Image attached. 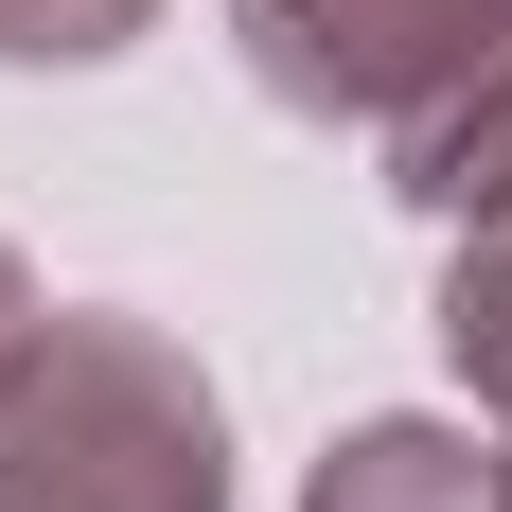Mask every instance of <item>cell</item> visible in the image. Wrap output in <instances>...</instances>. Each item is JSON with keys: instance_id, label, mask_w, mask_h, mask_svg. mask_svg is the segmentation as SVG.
<instances>
[{"instance_id": "6da1fadb", "label": "cell", "mask_w": 512, "mask_h": 512, "mask_svg": "<svg viewBox=\"0 0 512 512\" xmlns=\"http://www.w3.org/2000/svg\"><path fill=\"white\" fill-rule=\"evenodd\" d=\"M212 407L195 371L124 336V318H71L36 336V371L0 389V512H212Z\"/></svg>"}, {"instance_id": "7a4b0ae2", "label": "cell", "mask_w": 512, "mask_h": 512, "mask_svg": "<svg viewBox=\"0 0 512 512\" xmlns=\"http://www.w3.org/2000/svg\"><path fill=\"white\" fill-rule=\"evenodd\" d=\"M248 36H265V71H283L301 106L424 124V106L512 36V0H248Z\"/></svg>"}, {"instance_id": "3957f363", "label": "cell", "mask_w": 512, "mask_h": 512, "mask_svg": "<svg viewBox=\"0 0 512 512\" xmlns=\"http://www.w3.org/2000/svg\"><path fill=\"white\" fill-rule=\"evenodd\" d=\"M318 512H512V477H477L442 424H371L354 460L318 477Z\"/></svg>"}, {"instance_id": "277c9868", "label": "cell", "mask_w": 512, "mask_h": 512, "mask_svg": "<svg viewBox=\"0 0 512 512\" xmlns=\"http://www.w3.org/2000/svg\"><path fill=\"white\" fill-rule=\"evenodd\" d=\"M460 371L512 407V212H477V265H460Z\"/></svg>"}, {"instance_id": "5b68a950", "label": "cell", "mask_w": 512, "mask_h": 512, "mask_svg": "<svg viewBox=\"0 0 512 512\" xmlns=\"http://www.w3.org/2000/svg\"><path fill=\"white\" fill-rule=\"evenodd\" d=\"M142 0H0V53H106Z\"/></svg>"}, {"instance_id": "8992f818", "label": "cell", "mask_w": 512, "mask_h": 512, "mask_svg": "<svg viewBox=\"0 0 512 512\" xmlns=\"http://www.w3.org/2000/svg\"><path fill=\"white\" fill-rule=\"evenodd\" d=\"M36 371V301H18V265H0V389Z\"/></svg>"}]
</instances>
